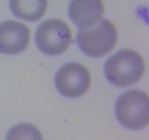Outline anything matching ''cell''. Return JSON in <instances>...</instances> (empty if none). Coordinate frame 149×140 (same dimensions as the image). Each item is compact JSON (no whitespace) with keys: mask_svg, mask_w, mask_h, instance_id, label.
<instances>
[{"mask_svg":"<svg viewBox=\"0 0 149 140\" xmlns=\"http://www.w3.org/2000/svg\"><path fill=\"white\" fill-rule=\"evenodd\" d=\"M105 74L113 85L125 88L138 83L146 70L145 61L141 54L131 49H123L109 58Z\"/></svg>","mask_w":149,"mask_h":140,"instance_id":"obj_1","label":"cell"},{"mask_svg":"<svg viewBox=\"0 0 149 140\" xmlns=\"http://www.w3.org/2000/svg\"><path fill=\"white\" fill-rule=\"evenodd\" d=\"M118 41L116 26L111 20L100 19L95 27L81 29L77 36L79 47L90 57L99 58L112 51Z\"/></svg>","mask_w":149,"mask_h":140,"instance_id":"obj_2","label":"cell"},{"mask_svg":"<svg viewBox=\"0 0 149 140\" xmlns=\"http://www.w3.org/2000/svg\"><path fill=\"white\" fill-rule=\"evenodd\" d=\"M119 122L131 130H141L149 123V97L145 91L132 89L124 93L116 104Z\"/></svg>","mask_w":149,"mask_h":140,"instance_id":"obj_3","label":"cell"},{"mask_svg":"<svg viewBox=\"0 0 149 140\" xmlns=\"http://www.w3.org/2000/svg\"><path fill=\"white\" fill-rule=\"evenodd\" d=\"M39 49L48 55H58L71 44L72 32L69 25L61 19H49L38 27L35 36Z\"/></svg>","mask_w":149,"mask_h":140,"instance_id":"obj_4","label":"cell"},{"mask_svg":"<svg viewBox=\"0 0 149 140\" xmlns=\"http://www.w3.org/2000/svg\"><path fill=\"white\" fill-rule=\"evenodd\" d=\"M91 74L87 67L77 62L65 64L57 72L55 83L58 91L67 98L85 94L91 85Z\"/></svg>","mask_w":149,"mask_h":140,"instance_id":"obj_5","label":"cell"},{"mask_svg":"<svg viewBox=\"0 0 149 140\" xmlns=\"http://www.w3.org/2000/svg\"><path fill=\"white\" fill-rule=\"evenodd\" d=\"M31 30L21 22L10 20L0 24V52L15 55L23 52L29 46Z\"/></svg>","mask_w":149,"mask_h":140,"instance_id":"obj_6","label":"cell"},{"mask_svg":"<svg viewBox=\"0 0 149 140\" xmlns=\"http://www.w3.org/2000/svg\"><path fill=\"white\" fill-rule=\"evenodd\" d=\"M105 11L103 0H71L68 14L71 20L81 29L94 26Z\"/></svg>","mask_w":149,"mask_h":140,"instance_id":"obj_7","label":"cell"},{"mask_svg":"<svg viewBox=\"0 0 149 140\" xmlns=\"http://www.w3.org/2000/svg\"><path fill=\"white\" fill-rule=\"evenodd\" d=\"M47 6V0H10L13 14L29 22L40 20L46 13Z\"/></svg>","mask_w":149,"mask_h":140,"instance_id":"obj_8","label":"cell"},{"mask_svg":"<svg viewBox=\"0 0 149 140\" xmlns=\"http://www.w3.org/2000/svg\"><path fill=\"white\" fill-rule=\"evenodd\" d=\"M6 140H44L41 131L35 125L20 123L8 131Z\"/></svg>","mask_w":149,"mask_h":140,"instance_id":"obj_9","label":"cell"}]
</instances>
